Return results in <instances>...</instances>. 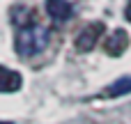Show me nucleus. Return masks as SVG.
Here are the masks:
<instances>
[{
  "label": "nucleus",
  "mask_w": 131,
  "mask_h": 124,
  "mask_svg": "<svg viewBox=\"0 0 131 124\" xmlns=\"http://www.w3.org/2000/svg\"><path fill=\"white\" fill-rule=\"evenodd\" d=\"M46 44H48V30L41 25H30V28L18 30L16 41H14V46L21 55H35V53L44 51Z\"/></svg>",
  "instance_id": "f257e3e1"
},
{
  "label": "nucleus",
  "mask_w": 131,
  "mask_h": 124,
  "mask_svg": "<svg viewBox=\"0 0 131 124\" xmlns=\"http://www.w3.org/2000/svg\"><path fill=\"white\" fill-rule=\"evenodd\" d=\"M104 23H90L88 28H83L81 30V35L76 37V51H81V53H90L94 46H97V41H99V37L104 35Z\"/></svg>",
  "instance_id": "f03ea898"
},
{
  "label": "nucleus",
  "mask_w": 131,
  "mask_h": 124,
  "mask_svg": "<svg viewBox=\"0 0 131 124\" xmlns=\"http://www.w3.org/2000/svg\"><path fill=\"white\" fill-rule=\"evenodd\" d=\"M127 46H129V35H127V30H113V32L106 37V41H104V51H106L108 55H122V53L127 51Z\"/></svg>",
  "instance_id": "7ed1b4c3"
},
{
  "label": "nucleus",
  "mask_w": 131,
  "mask_h": 124,
  "mask_svg": "<svg viewBox=\"0 0 131 124\" xmlns=\"http://www.w3.org/2000/svg\"><path fill=\"white\" fill-rule=\"evenodd\" d=\"M46 12H48V16H51L55 23H64V21L71 18L74 7H71L67 0H46Z\"/></svg>",
  "instance_id": "20e7f679"
},
{
  "label": "nucleus",
  "mask_w": 131,
  "mask_h": 124,
  "mask_svg": "<svg viewBox=\"0 0 131 124\" xmlns=\"http://www.w3.org/2000/svg\"><path fill=\"white\" fill-rule=\"evenodd\" d=\"M21 85H23L21 74L0 64V92H18Z\"/></svg>",
  "instance_id": "39448f33"
},
{
  "label": "nucleus",
  "mask_w": 131,
  "mask_h": 124,
  "mask_svg": "<svg viewBox=\"0 0 131 124\" xmlns=\"http://www.w3.org/2000/svg\"><path fill=\"white\" fill-rule=\"evenodd\" d=\"M12 21H14L21 30H23V28H30V25H35V9L18 5V7L12 9Z\"/></svg>",
  "instance_id": "423d86ee"
},
{
  "label": "nucleus",
  "mask_w": 131,
  "mask_h": 124,
  "mask_svg": "<svg viewBox=\"0 0 131 124\" xmlns=\"http://www.w3.org/2000/svg\"><path fill=\"white\" fill-rule=\"evenodd\" d=\"M129 92H131V76H127V78H120V81H115L113 85H108L101 97L113 99V97H122V94H129Z\"/></svg>",
  "instance_id": "0eeeda50"
},
{
  "label": "nucleus",
  "mask_w": 131,
  "mask_h": 124,
  "mask_svg": "<svg viewBox=\"0 0 131 124\" xmlns=\"http://www.w3.org/2000/svg\"><path fill=\"white\" fill-rule=\"evenodd\" d=\"M127 18L131 21V0H129V5H127Z\"/></svg>",
  "instance_id": "6e6552de"
}]
</instances>
